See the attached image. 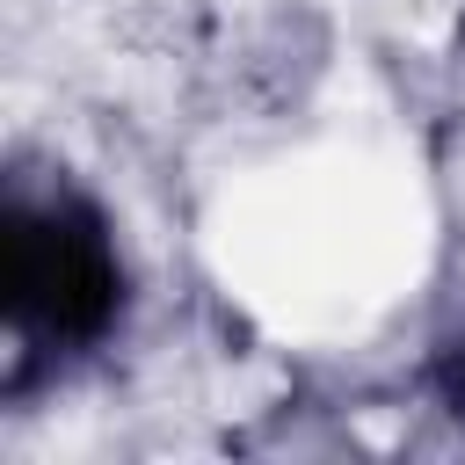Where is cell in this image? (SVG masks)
<instances>
[{
  "mask_svg": "<svg viewBox=\"0 0 465 465\" xmlns=\"http://www.w3.org/2000/svg\"><path fill=\"white\" fill-rule=\"evenodd\" d=\"M7 298L15 320L44 334H94L116 312V254L80 211H15L7 218Z\"/></svg>",
  "mask_w": 465,
  "mask_h": 465,
  "instance_id": "cell-1",
  "label": "cell"
}]
</instances>
